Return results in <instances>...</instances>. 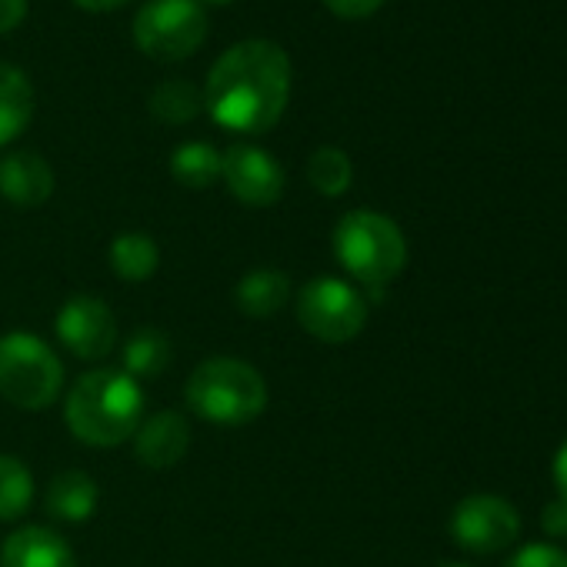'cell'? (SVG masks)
I'll return each mask as SVG.
<instances>
[{"mask_svg": "<svg viewBox=\"0 0 567 567\" xmlns=\"http://www.w3.org/2000/svg\"><path fill=\"white\" fill-rule=\"evenodd\" d=\"M291 97V58L274 41H240L217 58L204 84L207 114L234 134H267Z\"/></svg>", "mask_w": 567, "mask_h": 567, "instance_id": "obj_1", "label": "cell"}, {"mask_svg": "<svg viewBox=\"0 0 567 567\" xmlns=\"http://www.w3.org/2000/svg\"><path fill=\"white\" fill-rule=\"evenodd\" d=\"M68 427L91 447H117L131 441L144 417V391L124 371H91L78 378L64 404Z\"/></svg>", "mask_w": 567, "mask_h": 567, "instance_id": "obj_2", "label": "cell"}, {"mask_svg": "<svg viewBox=\"0 0 567 567\" xmlns=\"http://www.w3.org/2000/svg\"><path fill=\"white\" fill-rule=\"evenodd\" d=\"M184 398L200 421L240 427L264 414L267 384L260 371L240 358H207L194 368Z\"/></svg>", "mask_w": 567, "mask_h": 567, "instance_id": "obj_3", "label": "cell"}, {"mask_svg": "<svg viewBox=\"0 0 567 567\" xmlns=\"http://www.w3.org/2000/svg\"><path fill=\"white\" fill-rule=\"evenodd\" d=\"M334 254L341 267L368 291H384L408 267L404 230L378 210H351L334 227Z\"/></svg>", "mask_w": 567, "mask_h": 567, "instance_id": "obj_4", "label": "cell"}, {"mask_svg": "<svg viewBox=\"0 0 567 567\" xmlns=\"http://www.w3.org/2000/svg\"><path fill=\"white\" fill-rule=\"evenodd\" d=\"M64 388V364L28 331L0 338V398L21 411H48Z\"/></svg>", "mask_w": 567, "mask_h": 567, "instance_id": "obj_5", "label": "cell"}, {"mask_svg": "<svg viewBox=\"0 0 567 567\" xmlns=\"http://www.w3.org/2000/svg\"><path fill=\"white\" fill-rule=\"evenodd\" d=\"M134 44L164 64L190 58L207 38V11L200 0H147L134 18Z\"/></svg>", "mask_w": 567, "mask_h": 567, "instance_id": "obj_6", "label": "cell"}, {"mask_svg": "<svg viewBox=\"0 0 567 567\" xmlns=\"http://www.w3.org/2000/svg\"><path fill=\"white\" fill-rule=\"evenodd\" d=\"M298 324L324 344H348L368 324V301L341 277H315L298 295Z\"/></svg>", "mask_w": 567, "mask_h": 567, "instance_id": "obj_7", "label": "cell"}, {"mask_svg": "<svg viewBox=\"0 0 567 567\" xmlns=\"http://www.w3.org/2000/svg\"><path fill=\"white\" fill-rule=\"evenodd\" d=\"M520 534V514L497 494H471L451 511V537L471 554L507 550Z\"/></svg>", "mask_w": 567, "mask_h": 567, "instance_id": "obj_8", "label": "cell"}, {"mask_svg": "<svg viewBox=\"0 0 567 567\" xmlns=\"http://www.w3.org/2000/svg\"><path fill=\"white\" fill-rule=\"evenodd\" d=\"M58 341L81 361H104L117 344V321L111 308L94 295H74L64 301L54 321Z\"/></svg>", "mask_w": 567, "mask_h": 567, "instance_id": "obj_9", "label": "cell"}, {"mask_svg": "<svg viewBox=\"0 0 567 567\" xmlns=\"http://www.w3.org/2000/svg\"><path fill=\"white\" fill-rule=\"evenodd\" d=\"M220 164V177L227 190L247 204V207H270L284 194V167L277 164L274 154L254 144H234L227 147Z\"/></svg>", "mask_w": 567, "mask_h": 567, "instance_id": "obj_10", "label": "cell"}, {"mask_svg": "<svg viewBox=\"0 0 567 567\" xmlns=\"http://www.w3.org/2000/svg\"><path fill=\"white\" fill-rule=\"evenodd\" d=\"M190 447V424L177 411H157L147 421H141L134 434V457L144 467L164 471L174 467Z\"/></svg>", "mask_w": 567, "mask_h": 567, "instance_id": "obj_11", "label": "cell"}, {"mask_svg": "<svg viewBox=\"0 0 567 567\" xmlns=\"http://www.w3.org/2000/svg\"><path fill=\"white\" fill-rule=\"evenodd\" d=\"M54 171L38 151H11L0 157V197L18 207H41L54 194Z\"/></svg>", "mask_w": 567, "mask_h": 567, "instance_id": "obj_12", "label": "cell"}, {"mask_svg": "<svg viewBox=\"0 0 567 567\" xmlns=\"http://www.w3.org/2000/svg\"><path fill=\"white\" fill-rule=\"evenodd\" d=\"M0 567H78V557L58 530L28 524L0 544Z\"/></svg>", "mask_w": 567, "mask_h": 567, "instance_id": "obj_13", "label": "cell"}, {"mask_svg": "<svg viewBox=\"0 0 567 567\" xmlns=\"http://www.w3.org/2000/svg\"><path fill=\"white\" fill-rule=\"evenodd\" d=\"M291 301V277L277 267H254L234 284V308L254 321L274 318Z\"/></svg>", "mask_w": 567, "mask_h": 567, "instance_id": "obj_14", "label": "cell"}, {"mask_svg": "<svg viewBox=\"0 0 567 567\" xmlns=\"http://www.w3.org/2000/svg\"><path fill=\"white\" fill-rule=\"evenodd\" d=\"M97 501H101V491L94 484L91 474L84 471H61L51 477L48 484V514L58 517V520H68V524H81L87 517H94L97 511Z\"/></svg>", "mask_w": 567, "mask_h": 567, "instance_id": "obj_15", "label": "cell"}, {"mask_svg": "<svg viewBox=\"0 0 567 567\" xmlns=\"http://www.w3.org/2000/svg\"><path fill=\"white\" fill-rule=\"evenodd\" d=\"M34 117V87L28 74L0 61V147L18 141Z\"/></svg>", "mask_w": 567, "mask_h": 567, "instance_id": "obj_16", "label": "cell"}, {"mask_svg": "<svg viewBox=\"0 0 567 567\" xmlns=\"http://www.w3.org/2000/svg\"><path fill=\"white\" fill-rule=\"evenodd\" d=\"M107 260L114 267V274L127 284H144L157 274V264H161V250L154 244L151 234H141V230H127V234H117L111 240V250H107Z\"/></svg>", "mask_w": 567, "mask_h": 567, "instance_id": "obj_17", "label": "cell"}, {"mask_svg": "<svg viewBox=\"0 0 567 567\" xmlns=\"http://www.w3.org/2000/svg\"><path fill=\"white\" fill-rule=\"evenodd\" d=\"M220 151L207 141H187L171 154V174L181 187L207 190L220 177Z\"/></svg>", "mask_w": 567, "mask_h": 567, "instance_id": "obj_18", "label": "cell"}, {"mask_svg": "<svg viewBox=\"0 0 567 567\" xmlns=\"http://www.w3.org/2000/svg\"><path fill=\"white\" fill-rule=\"evenodd\" d=\"M171 364V338L157 328H141L127 338L124 344V374L134 381L157 378Z\"/></svg>", "mask_w": 567, "mask_h": 567, "instance_id": "obj_19", "label": "cell"}, {"mask_svg": "<svg viewBox=\"0 0 567 567\" xmlns=\"http://www.w3.org/2000/svg\"><path fill=\"white\" fill-rule=\"evenodd\" d=\"M31 501H34L31 467L14 454H0V520L24 517Z\"/></svg>", "mask_w": 567, "mask_h": 567, "instance_id": "obj_20", "label": "cell"}, {"mask_svg": "<svg viewBox=\"0 0 567 567\" xmlns=\"http://www.w3.org/2000/svg\"><path fill=\"white\" fill-rule=\"evenodd\" d=\"M204 111V94L187 81H164L151 94V114L161 124H190Z\"/></svg>", "mask_w": 567, "mask_h": 567, "instance_id": "obj_21", "label": "cell"}, {"mask_svg": "<svg viewBox=\"0 0 567 567\" xmlns=\"http://www.w3.org/2000/svg\"><path fill=\"white\" fill-rule=\"evenodd\" d=\"M308 181L324 197H341L354 184V164L341 147H318L308 161Z\"/></svg>", "mask_w": 567, "mask_h": 567, "instance_id": "obj_22", "label": "cell"}, {"mask_svg": "<svg viewBox=\"0 0 567 567\" xmlns=\"http://www.w3.org/2000/svg\"><path fill=\"white\" fill-rule=\"evenodd\" d=\"M504 567H567V550H560L557 544H547V540H534V544H524L520 550H514V557Z\"/></svg>", "mask_w": 567, "mask_h": 567, "instance_id": "obj_23", "label": "cell"}, {"mask_svg": "<svg viewBox=\"0 0 567 567\" xmlns=\"http://www.w3.org/2000/svg\"><path fill=\"white\" fill-rule=\"evenodd\" d=\"M384 4V0H324V8L341 18V21H364L371 18L378 8Z\"/></svg>", "mask_w": 567, "mask_h": 567, "instance_id": "obj_24", "label": "cell"}, {"mask_svg": "<svg viewBox=\"0 0 567 567\" xmlns=\"http://www.w3.org/2000/svg\"><path fill=\"white\" fill-rule=\"evenodd\" d=\"M540 530L547 537H567V501H550L540 511Z\"/></svg>", "mask_w": 567, "mask_h": 567, "instance_id": "obj_25", "label": "cell"}, {"mask_svg": "<svg viewBox=\"0 0 567 567\" xmlns=\"http://www.w3.org/2000/svg\"><path fill=\"white\" fill-rule=\"evenodd\" d=\"M28 18V0H0V34H11Z\"/></svg>", "mask_w": 567, "mask_h": 567, "instance_id": "obj_26", "label": "cell"}, {"mask_svg": "<svg viewBox=\"0 0 567 567\" xmlns=\"http://www.w3.org/2000/svg\"><path fill=\"white\" fill-rule=\"evenodd\" d=\"M550 477H554V484H557V497L567 501V441H564V444L557 447V454H554Z\"/></svg>", "mask_w": 567, "mask_h": 567, "instance_id": "obj_27", "label": "cell"}, {"mask_svg": "<svg viewBox=\"0 0 567 567\" xmlns=\"http://www.w3.org/2000/svg\"><path fill=\"white\" fill-rule=\"evenodd\" d=\"M74 4H78L81 11H91V14H104V11H117V8H124L127 0H74Z\"/></svg>", "mask_w": 567, "mask_h": 567, "instance_id": "obj_28", "label": "cell"}, {"mask_svg": "<svg viewBox=\"0 0 567 567\" xmlns=\"http://www.w3.org/2000/svg\"><path fill=\"white\" fill-rule=\"evenodd\" d=\"M204 4H230V0H204Z\"/></svg>", "mask_w": 567, "mask_h": 567, "instance_id": "obj_29", "label": "cell"}, {"mask_svg": "<svg viewBox=\"0 0 567 567\" xmlns=\"http://www.w3.org/2000/svg\"><path fill=\"white\" fill-rule=\"evenodd\" d=\"M441 567H467V564H441Z\"/></svg>", "mask_w": 567, "mask_h": 567, "instance_id": "obj_30", "label": "cell"}]
</instances>
